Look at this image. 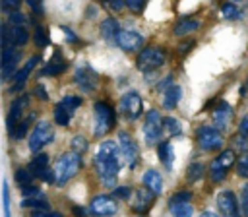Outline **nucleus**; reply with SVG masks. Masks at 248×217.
I'll return each mask as SVG.
<instances>
[{"mask_svg": "<svg viewBox=\"0 0 248 217\" xmlns=\"http://www.w3.org/2000/svg\"><path fill=\"white\" fill-rule=\"evenodd\" d=\"M120 161L122 153H120V145H116L112 140H107L99 145L95 157H93V165L97 169V174L101 178V182L105 186H114L116 184V176L120 170Z\"/></svg>", "mask_w": 248, "mask_h": 217, "instance_id": "nucleus-1", "label": "nucleus"}, {"mask_svg": "<svg viewBox=\"0 0 248 217\" xmlns=\"http://www.w3.org/2000/svg\"><path fill=\"white\" fill-rule=\"evenodd\" d=\"M79 165H81V157H79V153L72 151V153H64V155H60L58 161H56V165H54L56 184H58V186L66 184V182L78 172Z\"/></svg>", "mask_w": 248, "mask_h": 217, "instance_id": "nucleus-2", "label": "nucleus"}, {"mask_svg": "<svg viewBox=\"0 0 248 217\" xmlns=\"http://www.w3.org/2000/svg\"><path fill=\"white\" fill-rule=\"evenodd\" d=\"M114 128V110L108 103L97 101L95 103V122H93V134L97 138L108 134Z\"/></svg>", "mask_w": 248, "mask_h": 217, "instance_id": "nucleus-3", "label": "nucleus"}, {"mask_svg": "<svg viewBox=\"0 0 248 217\" xmlns=\"http://www.w3.org/2000/svg\"><path fill=\"white\" fill-rule=\"evenodd\" d=\"M165 60H167V56H165V50L163 48H159V46H147V48H143L138 54L136 66L141 72H155V70H159L165 64Z\"/></svg>", "mask_w": 248, "mask_h": 217, "instance_id": "nucleus-4", "label": "nucleus"}, {"mask_svg": "<svg viewBox=\"0 0 248 217\" xmlns=\"http://www.w3.org/2000/svg\"><path fill=\"white\" fill-rule=\"evenodd\" d=\"M165 130V122L159 114V110L151 108L147 114H145V124H143V136H145V141L149 145H153L155 141L161 140V134Z\"/></svg>", "mask_w": 248, "mask_h": 217, "instance_id": "nucleus-5", "label": "nucleus"}, {"mask_svg": "<svg viewBox=\"0 0 248 217\" xmlns=\"http://www.w3.org/2000/svg\"><path fill=\"white\" fill-rule=\"evenodd\" d=\"M79 105H81V99H79V97H72V95L64 97V99L54 107V120H56V124L68 126L70 120H72V114L78 110Z\"/></svg>", "mask_w": 248, "mask_h": 217, "instance_id": "nucleus-6", "label": "nucleus"}, {"mask_svg": "<svg viewBox=\"0 0 248 217\" xmlns=\"http://www.w3.org/2000/svg\"><path fill=\"white\" fill-rule=\"evenodd\" d=\"M54 140V132H52V126L48 122H37L35 130L31 132L29 136V149L31 151H41L46 143H50Z\"/></svg>", "mask_w": 248, "mask_h": 217, "instance_id": "nucleus-7", "label": "nucleus"}, {"mask_svg": "<svg viewBox=\"0 0 248 217\" xmlns=\"http://www.w3.org/2000/svg\"><path fill=\"white\" fill-rule=\"evenodd\" d=\"M118 211V205H116V198L112 196H95L91 202H89V213L93 217H110Z\"/></svg>", "mask_w": 248, "mask_h": 217, "instance_id": "nucleus-8", "label": "nucleus"}, {"mask_svg": "<svg viewBox=\"0 0 248 217\" xmlns=\"http://www.w3.org/2000/svg\"><path fill=\"white\" fill-rule=\"evenodd\" d=\"M198 145L203 151H215L223 145V136L221 130L211 128V126H202L198 130Z\"/></svg>", "mask_w": 248, "mask_h": 217, "instance_id": "nucleus-9", "label": "nucleus"}, {"mask_svg": "<svg viewBox=\"0 0 248 217\" xmlns=\"http://www.w3.org/2000/svg\"><path fill=\"white\" fill-rule=\"evenodd\" d=\"M118 145H120V153H122V159L124 163L134 169L138 165V157H140V149H138V143L132 140V136L128 132H120L118 134Z\"/></svg>", "mask_w": 248, "mask_h": 217, "instance_id": "nucleus-10", "label": "nucleus"}, {"mask_svg": "<svg viewBox=\"0 0 248 217\" xmlns=\"http://www.w3.org/2000/svg\"><path fill=\"white\" fill-rule=\"evenodd\" d=\"M232 163H234V153H232L231 149H227V151H223L221 155H217V159H213L211 165H209L211 180L221 182V180L227 176V170L232 167Z\"/></svg>", "mask_w": 248, "mask_h": 217, "instance_id": "nucleus-11", "label": "nucleus"}, {"mask_svg": "<svg viewBox=\"0 0 248 217\" xmlns=\"http://www.w3.org/2000/svg\"><path fill=\"white\" fill-rule=\"evenodd\" d=\"M120 112H122L128 120H136V118H140V114L143 112L141 97H140L136 91H128V93H124V97L120 99Z\"/></svg>", "mask_w": 248, "mask_h": 217, "instance_id": "nucleus-12", "label": "nucleus"}, {"mask_svg": "<svg viewBox=\"0 0 248 217\" xmlns=\"http://www.w3.org/2000/svg\"><path fill=\"white\" fill-rule=\"evenodd\" d=\"M215 203H217V209H219L221 217H240L238 202H236L234 192H231V190L219 192L217 198H215Z\"/></svg>", "mask_w": 248, "mask_h": 217, "instance_id": "nucleus-13", "label": "nucleus"}, {"mask_svg": "<svg viewBox=\"0 0 248 217\" xmlns=\"http://www.w3.org/2000/svg\"><path fill=\"white\" fill-rule=\"evenodd\" d=\"M21 58V52L16 50V45H8L2 48V79H10L12 76H16V68H17V60Z\"/></svg>", "mask_w": 248, "mask_h": 217, "instance_id": "nucleus-14", "label": "nucleus"}, {"mask_svg": "<svg viewBox=\"0 0 248 217\" xmlns=\"http://www.w3.org/2000/svg\"><path fill=\"white\" fill-rule=\"evenodd\" d=\"M97 72L89 66V64H79L78 70H76V83L79 85L81 91H91L97 87Z\"/></svg>", "mask_w": 248, "mask_h": 217, "instance_id": "nucleus-15", "label": "nucleus"}, {"mask_svg": "<svg viewBox=\"0 0 248 217\" xmlns=\"http://www.w3.org/2000/svg\"><path fill=\"white\" fill-rule=\"evenodd\" d=\"M27 103H29V95H27V93L19 95V97H17V99L12 103V107H10V112H8V116H6V126H8V132H10V136L14 134L16 126L19 124V116H21L23 108L27 107Z\"/></svg>", "mask_w": 248, "mask_h": 217, "instance_id": "nucleus-16", "label": "nucleus"}, {"mask_svg": "<svg viewBox=\"0 0 248 217\" xmlns=\"http://www.w3.org/2000/svg\"><path fill=\"white\" fill-rule=\"evenodd\" d=\"M116 45H118V48L126 50V52H132V50H136L143 45V35L138 33V31H132V29H124V31L118 33Z\"/></svg>", "mask_w": 248, "mask_h": 217, "instance_id": "nucleus-17", "label": "nucleus"}, {"mask_svg": "<svg viewBox=\"0 0 248 217\" xmlns=\"http://www.w3.org/2000/svg\"><path fill=\"white\" fill-rule=\"evenodd\" d=\"M37 62H39V56H33V58H29V60L25 62V66H23L21 70H17V72H16L12 91H21V89H23V85H25V81H27V78H29L31 70L37 66Z\"/></svg>", "mask_w": 248, "mask_h": 217, "instance_id": "nucleus-18", "label": "nucleus"}, {"mask_svg": "<svg viewBox=\"0 0 248 217\" xmlns=\"http://www.w3.org/2000/svg\"><path fill=\"white\" fill-rule=\"evenodd\" d=\"M231 116H232V108H231V105L225 103V101H221V103L215 107V110H213V122H215V128L225 130V128L229 126Z\"/></svg>", "mask_w": 248, "mask_h": 217, "instance_id": "nucleus-19", "label": "nucleus"}, {"mask_svg": "<svg viewBox=\"0 0 248 217\" xmlns=\"http://www.w3.org/2000/svg\"><path fill=\"white\" fill-rule=\"evenodd\" d=\"M66 68H68V62L60 56V52H54L52 58H50V60L46 62V66L43 68L41 76H58V74H62Z\"/></svg>", "mask_w": 248, "mask_h": 217, "instance_id": "nucleus-20", "label": "nucleus"}, {"mask_svg": "<svg viewBox=\"0 0 248 217\" xmlns=\"http://www.w3.org/2000/svg\"><path fill=\"white\" fill-rule=\"evenodd\" d=\"M153 192L151 190H143V188H140V190H136L134 192V202H132V207L138 211V213H143L149 205H151V202H153Z\"/></svg>", "mask_w": 248, "mask_h": 217, "instance_id": "nucleus-21", "label": "nucleus"}, {"mask_svg": "<svg viewBox=\"0 0 248 217\" xmlns=\"http://www.w3.org/2000/svg\"><path fill=\"white\" fill-rule=\"evenodd\" d=\"M120 31L122 29H120V25L114 17H107V19L101 21V35H103L105 41H116Z\"/></svg>", "mask_w": 248, "mask_h": 217, "instance_id": "nucleus-22", "label": "nucleus"}, {"mask_svg": "<svg viewBox=\"0 0 248 217\" xmlns=\"http://www.w3.org/2000/svg\"><path fill=\"white\" fill-rule=\"evenodd\" d=\"M143 184H145V188L151 190L155 196H159L161 190H163V178H161V174H159L155 169H149V170L143 174Z\"/></svg>", "mask_w": 248, "mask_h": 217, "instance_id": "nucleus-23", "label": "nucleus"}, {"mask_svg": "<svg viewBox=\"0 0 248 217\" xmlns=\"http://www.w3.org/2000/svg\"><path fill=\"white\" fill-rule=\"evenodd\" d=\"M159 159L165 165L167 170H172V163H174V149L170 145V141H161L159 143Z\"/></svg>", "mask_w": 248, "mask_h": 217, "instance_id": "nucleus-24", "label": "nucleus"}, {"mask_svg": "<svg viewBox=\"0 0 248 217\" xmlns=\"http://www.w3.org/2000/svg\"><path fill=\"white\" fill-rule=\"evenodd\" d=\"M180 97H182V89H180L178 85H170V87L165 91V97H163V107H165L167 110L174 108V107L178 105Z\"/></svg>", "mask_w": 248, "mask_h": 217, "instance_id": "nucleus-25", "label": "nucleus"}, {"mask_svg": "<svg viewBox=\"0 0 248 217\" xmlns=\"http://www.w3.org/2000/svg\"><path fill=\"white\" fill-rule=\"evenodd\" d=\"M10 39H12L14 45L21 46V45H25L29 41V33H27V29L23 25H12L10 27Z\"/></svg>", "mask_w": 248, "mask_h": 217, "instance_id": "nucleus-26", "label": "nucleus"}, {"mask_svg": "<svg viewBox=\"0 0 248 217\" xmlns=\"http://www.w3.org/2000/svg\"><path fill=\"white\" fill-rule=\"evenodd\" d=\"M198 27H200V21H196V19H180L174 25V35L182 37V35H188V33L196 31Z\"/></svg>", "mask_w": 248, "mask_h": 217, "instance_id": "nucleus-27", "label": "nucleus"}, {"mask_svg": "<svg viewBox=\"0 0 248 217\" xmlns=\"http://www.w3.org/2000/svg\"><path fill=\"white\" fill-rule=\"evenodd\" d=\"M46 165H48V155H46V153H37V155L31 159V163H29V170L37 176L41 170L46 169Z\"/></svg>", "mask_w": 248, "mask_h": 217, "instance_id": "nucleus-28", "label": "nucleus"}, {"mask_svg": "<svg viewBox=\"0 0 248 217\" xmlns=\"http://www.w3.org/2000/svg\"><path fill=\"white\" fill-rule=\"evenodd\" d=\"M163 122H165V130H167V134H169L170 138H172V136H178V134L182 132V124H180L174 116H167Z\"/></svg>", "mask_w": 248, "mask_h": 217, "instance_id": "nucleus-29", "label": "nucleus"}, {"mask_svg": "<svg viewBox=\"0 0 248 217\" xmlns=\"http://www.w3.org/2000/svg\"><path fill=\"white\" fill-rule=\"evenodd\" d=\"M192 200V192H188V190H180V192H176L174 196H170V200H169V207H174V205H180V203H188Z\"/></svg>", "mask_w": 248, "mask_h": 217, "instance_id": "nucleus-30", "label": "nucleus"}, {"mask_svg": "<svg viewBox=\"0 0 248 217\" xmlns=\"http://www.w3.org/2000/svg\"><path fill=\"white\" fill-rule=\"evenodd\" d=\"M221 14H223V17H225V19H238V17H240V10H238V6H236V4H232V2L223 4Z\"/></svg>", "mask_w": 248, "mask_h": 217, "instance_id": "nucleus-31", "label": "nucleus"}, {"mask_svg": "<svg viewBox=\"0 0 248 217\" xmlns=\"http://www.w3.org/2000/svg\"><path fill=\"white\" fill-rule=\"evenodd\" d=\"M23 207H33V209H48V202L43 198H25L21 202Z\"/></svg>", "mask_w": 248, "mask_h": 217, "instance_id": "nucleus-32", "label": "nucleus"}, {"mask_svg": "<svg viewBox=\"0 0 248 217\" xmlns=\"http://www.w3.org/2000/svg\"><path fill=\"white\" fill-rule=\"evenodd\" d=\"M31 118H33V114H31V116H27V118H23V120H19L17 128H16V130H14V134H12V138H14V140H21V138L27 134V128H29Z\"/></svg>", "mask_w": 248, "mask_h": 217, "instance_id": "nucleus-33", "label": "nucleus"}, {"mask_svg": "<svg viewBox=\"0 0 248 217\" xmlns=\"http://www.w3.org/2000/svg\"><path fill=\"white\" fill-rule=\"evenodd\" d=\"M31 178H33V172H31L29 169H17V170H16V182H17L19 186L31 184Z\"/></svg>", "mask_w": 248, "mask_h": 217, "instance_id": "nucleus-34", "label": "nucleus"}, {"mask_svg": "<svg viewBox=\"0 0 248 217\" xmlns=\"http://www.w3.org/2000/svg\"><path fill=\"white\" fill-rule=\"evenodd\" d=\"M202 174H203V165L202 163H192L188 167V180L190 182H196L198 178H202Z\"/></svg>", "mask_w": 248, "mask_h": 217, "instance_id": "nucleus-35", "label": "nucleus"}, {"mask_svg": "<svg viewBox=\"0 0 248 217\" xmlns=\"http://www.w3.org/2000/svg\"><path fill=\"white\" fill-rule=\"evenodd\" d=\"M170 211H172V215L174 217H192V205L190 203H180V205H174V207H170Z\"/></svg>", "mask_w": 248, "mask_h": 217, "instance_id": "nucleus-36", "label": "nucleus"}, {"mask_svg": "<svg viewBox=\"0 0 248 217\" xmlns=\"http://www.w3.org/2000/svg\"><path fill=\"white\" fill-rule=\"evenodd\" d=\"M236 172H238V176H242V178L248 176V151L242 153L240 159L236 161Z\"/></svg>", "mask_w": 248, "mask_h": 217, "instance_id": "nucleus-37", "label": "nucleus"}, {"mask_svg": "<svg viewBox=\"0 0 248 217\" xmlns=\"http://www.w3.org/2000/svg\"><path fill=\"white\" fill-rule=\"evenodd\" d=\"M70 145H72V151H76V153H79V155L87 149V141H85V138H83V136H74Z\"/></svg>", "mask_w": 248, "mask_h": 217, "instance_id": "nucleus-38", "label": "nucleus"}, {"mask_svg": "<svg viewBox=\"0 0 248 217\" xmlns=\"http://www.w3.org/2000/svg\"><path fill=\"white\" fill-rule=\"evenodd\" d=\"M2 207H4V217H12L10 215V190L6 182L2 186Z\"/></svg>", "mask_w": 248, "mask_h": 217, "instance_id": "nucleus-39", "label": "nucleus"}, {"mask_svg": "<svg viewBox=\"0 0 248 217\" xmlns=\"http://www.w3.org/2000/svg\"><path fill=\"white\" fill-rule=\"evenodd\" d=\"M35 43H37V46H46V43H48L46 31H45L43 27H39V25H37V29H35Z\"/></svg>", "mask_w": 248, "mask_h": 217, "instance_id": "nucleus-40", "label": "nucleus"}, {"mask_svg": "<svg viewBox=\"0 0 248 217\" xmlns=\"http://www.w3.org/2000/svg\"><path fill=\"white\" fill-rule=\"evenodd\" d=\"M8 21H10V25H23L25 23V16L21 14V12H10V16H8Z\"/></svg>", "mask_w": 248, "mask_h": 217, "instance_id": "nucleus-41", "label": "nucleus"}, {"mask_svg": "<svg viewBox=\"0 0 248 217\" xmlns=\"http://www.w3.org/2000/svg\"><path fill=\"white\" fill-rule=\"evenodd\" d=\"M25 2H27V6L31 8L33 14L43 16V4H41V0H25Z\"/></svg>", "mask_w": 248, "mask_h": 217, "instance_id": "nucleus-42", "label": "nucleus"}, {"mask_svg": "<svg viewBox=\"0 0 248 217\" xmlns=\"http://www.w3.org/2000/svg\"><path fill=\"white\" fill-rule=\"evenodd\" d=\"M240 205H242L244 217H248V184L242 186V202H240Z\"/></svg>", "mask_w": 248, "mask_h": 217, "instance_id": "nucleus-43", "label": "nucleus"}, {"mask_svg": "<svg viewBox=\"0 0 248 217\" xmlns=\"http://www.w3.org/2000/svg\"><path fill=\"white\" fill-rule=\"evenodd\" d=\"M19 4H21V0H2V10L4 12H14V10H17Z\"/></svg>", "mask_w": 248, "mask_h": 217, "instance_id": "nucleus-44", "label": "nucleus"}, {"mask_svg": "<svg viewBox=\"0 0 248 217\" xmlns=\"http://www.w3.org/2000/svg\"><path fill=\"white\" fill-rule=\"evenodd\" d=\"M132 194V190L128 186H120V188H114L112 192V198H128Z\"/></svg>", "mask_w": 248, "mask_h": 217, "instance_id": "nucleus-45", "label": "nucleus"}, {"mask_svg": "<svg viewBox=\"0 0 248 217\" xmlns=\"http://www.w3.org/2000/svg\"><path fill=\"white\" fill-rule=\"evenodd\" d=\"M143 4H145V0H126V6H128L132 12L143 10Z\"/></svg>", "mask_w": 248, "mask_h": 217, "instance_id": "nucleus-46", "label": "nucleus"}, {"mask_svg": "<svg viewBox=\"0 0 248 217\" xmlns=\"http://www.w3.org/2000/svg\"><path fill=\"white\" fill-rule=\"evenodd\" d=\"M33 217H62L60 213L56 211H48V209H41V211H35Z\"/></svg>", "mask_w": 248, "mask_h": 217, "instance_id": "nucleus-47", "label": "nucleus"}, {"mask_svg": "<svg viewBox=\"0 0 248 217\" xmlns=\"http://www.w3.org/2000/svg\"><path fill=\"white\" fill-rule=\"evenodd\" d=\"M238 132H240L242 136H248V114H246V116H242L240 126H238Z\"/></svg>", "mask_w": 248, "mask_h": 217, "instance_id": "nucleus-48", "label": "nucleus"}, {"mask_svg": "<svg viewBox=\"0 0 248 217\" xmlns=\"http://www.w3.org/2000/svg\"><path fill=\"white\" fill-rule=\"evenodd\" d=\"M35 93H37V97H39L41 101H46V99H48V95H46V91H45V87H43L41 83L35 87Z\"/></svg>", "mask_w": 248, "mask_h": 217, "instance_id": "nucleus-49", "label": "nucleus"}, {"mask_svg": "<svg viewBox=\"0 0 248 217\" xmlns=\"http://www.w3.org/2000/svg\"><path fill=\"white\" fill-rule=\"evenodd\" d=\"M246 138H248V136H242V134H240V136H236V138H234V140H236V141H234V145H236V147H240V149H244V147H246V143H248V140H246Z\"/></svg>", "mask_w": 248, "mask_h": 217, "instance_id": "nucleus-50", "label": "nucleus"}, {"mask_svg": "<svg viewBox=\"0 0 248 217\" xmlns=\"http://www.w3.org/2000/svg\"><path fill=\"white\" fill-rule=\"evenodd\" d=\"M62 31L66 33V37H68V41H76V35L72 33V29H70V27H62Z\"/></svg>", "mask_w": 248, "mask_h": 217, "instance_id": "nucleus-51", "label": "nucleus"}, {"mask_svg": "<svg viewBox=\"0 0 248 217\" xmlns=\"http://www.w3.org/2000/svg\"><path fill=\"white\" fill-rule=\"evenodd\" d=\"M74 213H76V215H79V217H85V211H83L81 207H74Z\"/></svg>", "mask_w": 248, "mask_h": 217, "instance_id": "nucleus-52", "label": "nucleus"}, {"mask_svg": "<svg viewBox=\"0 0 248 217\" xmlns=\"http://www.w3.org/2000/svg\"><path fill=\"white\" fill-rule=\"evenodd\" d=\"M200 217H219V215H217V213H213V211H203Z\"/></svg>", "mask_w": 248, "mask_h": 217, "instance_id": "nucleus-53", "label": "nucleus"}, {"mask_svg": "<svg viewBox=\"0 0 248 217\" xmlns=\"http://www.w3.org/2000/svg\"><path fill=\"white\" fill-rule=\"evenodd\" d=\"M190 46H192V43H188V45H180V48H178V50H180V54H182V52H186Z\"/></svg>", "mask_w": 248, "mask_h": 217, "instance_id": "nucleus-54", "label": "nucleus"}, {"mask_svg": "<svg viewBox=\"0 0 248 217\" xmlns=\"http://www.w3.org/2000/svg\"><path fill=\"white\" fill-rule=\"evenodd\" d=\"M103 2H108V0H103Z\"/></svg>", "mask_w": 248, "mask_h": 217, "instance_id": "nucleus-55", "label": "nucleus"}]
</instances>
